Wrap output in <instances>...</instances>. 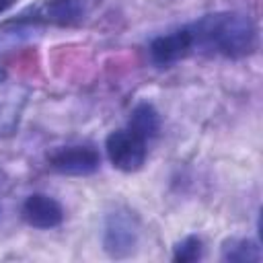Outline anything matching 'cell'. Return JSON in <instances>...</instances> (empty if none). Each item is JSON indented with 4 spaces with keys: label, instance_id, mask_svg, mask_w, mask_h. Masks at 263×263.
I'll use <instances>...</instances> for the list:
<instances>
[{
    "label": "cell",
    "instance_id": "obj_1",
    "mask_svg": "<svg viewBox=\"0 0 263 263\" xmlns=\"http://www.w3.org/2000/svg\"><path fill=\"white\" fill-rule=\"evenodd\" d=\"M193 47L210 49L226 58H242L255 49L257 31L249 16L238 12H218L199 18L189 27Z\"/></svg>",
    "mask_w": 263,
    "mask_h": 263
},
{
    "label": "cell",
    "instance_id": "obj_2",
    "mask_svg": "<svg viewBox=\"0 0 263 263\" xmlns=\"http://www.w3.org/2000/svg\"><path fill=\"white\" fill-rule=\"evenodd\" d=\"M105 148H107V156L111 164L125 173L138 171L146 160V140L140 138L129 127L111 132L107 136Z\"/></svg>",
    "mask_w": 263,
    "mask_h": 263
},
{
    "label": "cell",
    "instance_id": "obj_3",
    "mask_svg": "<svg viewBox=\"0 0 263 263\" xmlns=\"http://www.w3.org/2000/svg\"><path fill=\"white\" fill-rule=\"evenodd\" d=\"M49 164L62 175L82 177L92 175L99 168L101 156L92 146H66L49 154Z\"/></svg>",
    "mask_w": 263,
    "mask_h": 263
},
{
    "label": "cell",
    "instance_id": "obj_4",
    "mask_svg": "<svg viewBox=\"0 0 263 263\" xmlns=\"http://www.w3.org/2000/svg\"><path fill=\"white\" fill-rule=\"evenodd\" d=\"M23 218L33 228H55L64 220V210L53 197L45 193H33L23 203Z\"/></svg>",
    "mask_w": 263,
    "mask_h": 263
},
{
    "label": "cell",
    "instance_id": "obj_5",
    "mask_svg": "<svg viewBox=\"0 0 263 263\" xmlns=\"http://www.w3.org/2000/svg\"><path fill=\"white\" fill-rule=\"evenodd\" d=\"M191 49H193V37L189 29H181L171 35H160L150 43V55L160 66H168L187 58Z\"/></svg>",
    "mask_w": 263,
    "mask_h": 263
},
{
    "label": "cell",
    "instance_id": "obj_6",
    "mask_svg": "<svg viewBox=\"0 0 263 263\" xmlns=\"http://www.w3.org/2000/svg\"><path fill=\"white\" fill-rule=\"evenodd\" d=\"M129 129L136 132L144 140L154 138L158 134V129H160V119H158L156 109L152 105H148V103L136 105L134 111H132V117H129Z\"/></svg>",
    "mask_w": 263,
    "mask_h": 263
},
{
    "label": "cell",
    "instance_id": "obj_7",
    "mask_svg": "<svg viewBox=\"0 0 263 263\" xmlns=\"http://www.w3.org/2000/svg\"><path fill=\"white\" fill-rule=\"evenodd\" d=\"M84 10L82 0H47L45 16L58 25H72L80 18Z\"/></svg>",
    "mask_w": 263,
    "mask_h": 263
},
{
    "label": "cell",
    "instance_id": "obj_8",
    "mask_svg": "<svg viewBox=\"0 0 263 263\" xmlns=\"http://www.w3.org/2000/svg\"><path fill=\"white\" fill-rule=\"evenodd\" d=\"M222 259L224 261H238V263H247V261H261V251L257 247V242L247 240V238H232L224 245L222 249Z\"/></svg>",
    "mask_w": 263,
    "mask_h": 263
},
{
    "label": "cell",
    "instance_id": "obj_9",
    "mask_svg": "<svg viewBox=\"0 0 263 263\" xmlns=\"http://www.w3.org/2000/svg\"><path fill=\"white\" fill-rule=\"evenodd\" d=\"M134 230H129V226L121 220H113V224L107 226V236H105V245L113 255H119V249H132L134 245Z\"/></svg>",
    "mask_w": 263,
    "mask_h": 263
},
{
    "label": "cell",
    "instance_id": "obj_10",
    "mask_svg": "<svg viewBox=\"0 0 263 263\" xmlns=\"http://www.w3.org/2000/svg\"><path fill=\"white\" fill-rule=\"evenodd\" d=\"M201 253H203V247H201V240L197 236H187L183 238L177 247H175V261H181V263H189V261H197L201 259Z\"/></svg>",
    "mask_w": 263,
    "mask_h": 263
},
{
    "label": "cell",
    "instance_id": "obj_11",
    "mask_svg": "<svg viewBox=\"0 0 263 263\" xmlns=\"http://www.w3.org/2000/svg\"><path fill=\"white\" fill-rule=\"evenodd\" d=\"M12 2H14V0H0V12H4Z\"/></svg>",
    "mask_w": 263,
    "mask_h": 263
},
{
    "label": "cell",
    "instance_id": "obj_12",
    "mask_svg": "<svg viewBox=\"0 0 263 263\" xmlns=\"http://www.w3.org/2000/svg\"><path fill=\"white\" fill-rule=\"evenodd\" d=\"M2 78H4V72H2V70H0V80H2Z\"/></svg>",
    "mask_w": 263,
    "mask_h": 263
}]
</instances>
